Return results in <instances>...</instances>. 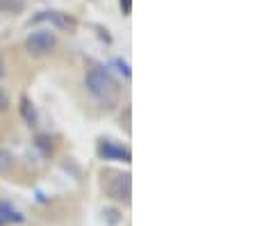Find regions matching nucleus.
<instances>
[{"mask_svg":"<svg viewBox=\"0 0 255 226\" xmlns=\"http://www.w3.org/2000/svg\"><path fill=\"white\" fill-rule=\"evenodd\" d=\"M11 165H14V156H11L7 149L0 146V172H9Z\"/></svg>","mask_w":255,"mask_h":226,"instance_id":"obj_8","label":"nucleus"},{"mask_svg":"<svg viewBox=\"0 0 255 226\" xmlns=\"http://www.w3.org/2000/svg\"><path fill=\"white\" fill-rule=\"evenodd\" d=\"M7 105H9V98H7V94L2 92V89H0V112L7 110Z\"/></svg>","mask_w":255,"mask_h":226,"instance_id":"obj_11","label":"nucleus"},{"mask_svg":"<svg viewBox=\"0 0 255 226\" xmlns=\"http://www.w3.org/2000/svg\"><path fill=\"white\" fill-rule=\"evenodd\" d=\"M37 146L43 149V153H50V151H53V144H48V137H37Z\"/></svg>","mask_w":255,"mask_h":226,"instance_id":"obj_10","label":"nucleus"},{"mask_svg":"<svg viewBox=\"0 0 255 226\" xmlns=\"http://www.w3.org/2000/svg\"><path fill=\"white\" fill-rule=\"evenodd\" d=\"M34 21H53L57 27H64V30H73L75 23L71 21V18H66L64 14H57V11H46V14H41V16H37Z\"/></svg>","mask_w":255,"mask_h":226,"instance_id":"obj_6","label":"nucleus"},{"mask_svg":"<svg viewBox=\"0 0 255 226\" xmlns=\"http://www.w3.org/2000/svg\"><path fill=\"white\" fill-rule=\"evenodd\" d=\"M121 7H123V11L128 14V11H130V0H121Z\"/></svg>","mask_w":255,"mask_h":226,"instance_id":"obj_12","label":"nucleus"},{"mask_svg":"<svg viewBox=\"0 0 255 226\" xmlns=\"http://www.w3.org/2000/svg\"><path fill=\"white\" fill-rule=\"evenodd\" d=\"M23 9V0H0V11H18Z\"/></svg>","mask_w":255,"mask_h":226,"instance_id":"obj_9","label":"nucleus"},{"mask_svg":"<svg viewBox=\"0 0 255 226\" xmlns=\"http://www.w3.org/2000/svg\"><path fill=\"white\" fill-rule=\"evenodd\" d=\"M98 156L105 158V160H123V162H128L130 160V151L123 149L121 144H114V142H110V140H101V144H98Z\"/></svg>","mask_w":255,"mask_h":226,"instance_id":"obj_4","label":"nucleus"},{"mask_svg":"<svg viewBox=\"0 0 255 226\" xmlns=\"http://www.w3.org/2000/svg\"><path fill=\"white\" fill-rule=\"evenodd\" d=\"M5 73V64H2V57H0V75Z\"/></svg>","mask_w":255,"mask_h":226,"instance_id":"obj_13","label":"nucleus"},{"mask_svg":"<svg viewBox=\"0 0 255 226\" xmlns=\"http://www.w3.org/2000/svg\"><path fill=\"white\" fill-rule=\"evenodd\" d=\"M25 46H27V53L30 55H34V57H43V55L53 53L55 32L53 30H48V27H43V30H34V32L27 37Z\"/></svg>","mask_w":255,"mask_h":226,"instance_id":"obj_2","label":"nucleus"},{"mask_svg":"<svg viewBox=\"0 0 255 226\" xmlns=\"http://www.w3.org/2000/svg\"><path fill=\"white\" fill-rule=\"evenodd\" d=\"M23 220H25V217H23L21 213H18V210L9 204V201L0 199V226L18 224V222H23Z\"/></svg>","mask_w":255,"mask_h":226,"instance_id":"obj_5","label":"nucleus"},{"mask_svg":"<svg viewBox=\"0 0 255 226\" xmlns=\"http://www.w3.org/2000/svg\"><path fill=\"white\" fill-rule=\"evenodd\" d=\"M85 85H87V89H89V94L101 103V105H105V108H114V105H117L119 85L107 71L101 69V66H94V69L87 71Z\"/></svg>","mask_w":255,"mask_h":226,"instance_id":"obj_1","label":"nucleus"},{"mask_svg":"<svg viewBox=\"0 0 255 226\" xmlns=\"http://www.w3.org/2000/svg\"><path fill=\"white\" fill-rule=\"evenodd\" d=\"M112 178H107L105 192L110 199L130 204V174H110Z\"/></svg>","mask_w":255,"mask_h":226,"instance_id":"obj_3","label":"nucleus"},{"mask_svg":"<svg viewBox=\"0 0 255 226\" xmlns=\"http://www.w3.org/2000/svg\"><path fill=\"white\" fill-rule=\"evenodd\" d=\"M23 105H21V112H23V117H25V121H27V124H37V110H34V108H32V103L30 101H27V98H23Z\"/></svg>","mask_w":255,"mask_h":226,"instance_id":"obj_7","label":"nucleus"}]
</instances>
